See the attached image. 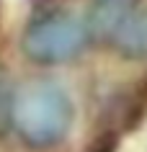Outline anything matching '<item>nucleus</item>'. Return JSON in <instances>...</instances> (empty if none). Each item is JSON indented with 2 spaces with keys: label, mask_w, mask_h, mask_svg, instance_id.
<instances>
[{
  "label": "nucleus",
  "mask_w": 147,
  "mask_h": 152,
  "mask_svg": "<svg viewBox=\"0 0 147 152\" xmlns=\"http://www.w3.org/2000/svg\"><path fill=\"white\" fill-rule=\"evenodd\" d=\"M88 41V26L70 13H52L34 21L23 34V52L41 64H59L80 54Z\"/></svg>",
  "instance_id": "obj_2"
},
{
  "label": "nucleus",
  "mask_w": 147,
  "mask_h": 152,
  "mask_svg": "<svg viewBox=\"0 0 147 152\" xmlns=\"http://www.w3.org/2000/svg\"><path fill=\"white\" fill-rule=\"evenodd\" d=\"M10 124L31 147H52L72 124V103L65 88L52 80H29L13 93Z\"/></svg>",
  "instance_id": "obj_1"
},
{
  "label": "nucleus",
  "mask_w": 147,
  "mask_h": 152,
  "mask_svg": "<svg viewBox=\"0 0 147 152\" xmlns=\"http://www.w3.org/2000/svg\"><path fill=\"white\" fill-rule=\"evenodd\" d=\"M108 41L124 57H147V8L139 5V0L127 10Z\"/></svg>",
  "instance_id": "obj_3"
}]
</instances>
